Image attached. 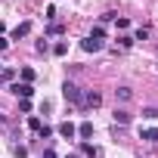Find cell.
Here are the masks:
<instances>
[{"mask_svg": "<svg viewBox=\"0 0 158 158\" xmlns=\"http://www.w3.org/2000/svg\"><path fill=\"white\" fill-rule=\"evenodd\" d=\"M81 152H84V155H90V158H96V155H99V149H96V146H90V143H81Z\"/></svg>", "mask_w": 158, "mask_h": 158, "instance_id": "11", "label": "cell"}, {"mask_svg": "<svg viewBox=\"0 0 158 158\" xmlns=\"http://www.w3.org/2000/svg\"><path fill=\"white\" fill-rule=\"evenodd\" d=\"M81 47H84L87 53H99V50H102V40H93V37H84V40H81Z\"/></svg>", "mask_w": 158, "mask_h": 158, "instance_id": "6", "label": "cell"}, {"mask_svg": "<svg viewBox=\"0 0 158 158\" xmlns=\"http://www.w3.org/2000/svg\"><path fill=\"white\" fill-rule=\"evenodd\" d=\"M6 47H10V40H6V37H0V50H6Z\"/></svg>", "mask_w": 158, "mask_h": 158, "instance_id": "21", "label": "cell"}, {"mask_svg": "<svg viewBox=\"0 0 158 158\" xmlns=\"http://www.w3.org/2000/svg\"><path fill=\"white\" fill-rule=\"evenodd\" d=\"M115 96H118L121 102H130V99H133V90H130V87H118V90H115Z\"/></svg>", "mask_w": 158, "mask_h": 158, "instance_id": "8", "label": "cell"}, {"mask_svg": "<svg viewBox=\"0 0 158 158\" xmlns=\"http://www.w3.org/2000/svg\"><path fill=\"white\" fill-rule=\"evenodd\" d=\"M19 74H22V84H31L34 81V68H22Z\"/></svg>", "mask_w": 158, "mask_h": 158, "instance_id": "12", "label": "cell"}, {"mask_svg": "<svg viewBox=\"0 0 158 158\" xmlns=\"http://www.w3.org/2000/svg\"><path fill=\"white\" fill-rule=\"evenodd\" d=\"M81 106H87V109H96V106H102V96L99 93H84V99H81Z\"/></svg>", "mask_w": 158, "mask_h": 158, "instance_id": "2", "label": "cell"}, {"mask_svg": "<svg viewBox=\"0 0 158 158\" xmlns=\"http://www.w3.org/2000/svg\"><path fill=\"white\" fill-rule=\"evenodd\" d=\"M59 133H62L65 139H74V136H77V127H74L71 121H62V124H59Z\"/></svg>", "mask_w": 158, "mask_h": 158, "instance_id": "4", "label": "cell"}, {"mask_svg": "<svg viewBox=\"0 0 158 158\" xmlns=\"http://www.w3.org/2000/svg\"><path fill=\"white\" fill-rule=\"evenodd\" d=\"M112 118H115V124H121V127H124V124H130V112H124V109H115V115H112Z\"/></svg>", "mask_w": 158, "mask_h": 158, "instance_id": "7", "label": "cell"}, {"mask_svg": "<svg viewBox=\"0 0 158 158\" xmlns=\"http://www.w3.org/2000/svg\"><path fill=\"white\" fill-rule=\"evenodd\" d=\"M68 158H77V155H68Z\"/></svg>", "mask_w": 158, "mask_h": 158, "instance_id": "23", "label": "cell"}, {"mask_svg": "<svg viewBox=\"0 0 158 158\" xmlns=\"http://www.w3.org/2000/svg\"><path fill=\"white\" fill-rule=\"evenodd\" d=\"M62 96H65V102H74V106H81V99H84V93L77 90L71 81H65V84H62Z\"/></svg>", "mask_w": 158, "mask_h": 158, "instance_id": "1", "label": "cell"}, {"mask_svg": "<svg viewBox=\"0 0 158 158\" xmlns=\"http://www.w3.org/2000/svg\"><path fill=\"white\" fill-rule=\"evenodd\" d=\"M13 93H16V96H22V99H31L34 87H31V84H13Z\"/></svg>", "mask_w": 158, "mask_h": 158, "instance_id": "3", "label": "cell"}, {"mask_svg": "<svg viewBox=\"0 0 158 158\" xmlns=\"http://www.w3.org/2000/svg\"><path fill=\"white\" fill-rule=\"evenodd\" d=\"M19 112H25V115H28V112H31V102H28V99H22V102H19Z\"/></svg>", "mask_w": 158, "mask_h": 158, "instance_id": "20", "label": "cell"}, {"mask_svg": "<svg viewBox=\"0 0 158 158\" xmlns=\"http://www.w3.org/2000/svg\"><path fill=\"white\" fill-rule=\"evenodd\" d=\"M28 34H31V22H22V25H16V28H13V40L28 37Z\"/></svg>", "mask_w": 158, "mask_h": 158, "instance_id": "5", "label": "cell"}, {"mask_svg": "<svg viewBox=\"0 0 158 158\" xmlns=\"http://www.w3.org/2000/svg\"><path fill=\"white\" fill-rule=\"evenodd\" d=\"M90 37H93V40H102V37H106V28H102V25H96V28H93V34H90Z\"/></svg>", "mask_w": 158, "mask_h": 158, "instance_id": "14", "label": "cell"}, {"mask_svg": "<svg viewBox=\"0 0 158 158\" xmlns=\"http://www.w3.org/2000/svg\"><path fill=\"white\" fill-rule=\"evenodd\" d=\"M53 53H56V56H65V53H68V44H65V40H59V44L53 47Z\"/></svg>", "mask_w": 158, "mask_h": 158, "instance_id": "13", "label": "cell"}, {"mask_svg": "<svg viewBox=\"0 0 158 158\" xmlns=\"http://www.w3.org/2000/svg\"><path fill=\"white\" fill-rule=\"evenodd\" d=\"M13 77H16L13 68H3V71H0V81H13Z\"/></svg>", "mask_w": 158, "mask_h": 158, "instance_id": "15", "label": "cell"}, {"mask_svg": "<svg viewBox=\"0 0 158 158\" xmlns=\"http://www.w3.org/2000/svg\"><path fill=\"white\" fill-rule=\"evenodd\" d=\"M0 71H3V68H0Z\"/></svg>", "mask_w": 158, "mask_h": 158, "instance_id": "24", "label": "cell"}, {"mask_svg": "<svg viewBox=\"0 0 158 158\" xmlns=\"http://www.w3.org/2000/svg\"><path fill=\"white\" fill-rule=\"evenodd\" d=\"M77 136H81V139H87V136H93V124H90V121H84L81 127H77Z\"/></svg>", "mask_w": 158, "mask_h": 158, "instance_id": "9", "label": "cell"}, {"mask_svg": "<svg viewBox=\"0 0 158 158\" xmlns=\"http://www.w3.org/2000/svg\"><path fill=\"white\" fill-rule=\"evenodd\" d=\"M133 40H149V28H139V31L133 34Z\"/></svg>", "mask_w": 158, "mask_h": 158, "instance_id": "16", "label": "cell"}, {"mask_svg": "<svg viewBox=\"0 0 158 158\" xmlns=\"http://www.w3.org/2000/svg\"><path fill=\"white\" fill-rule=\"evenodd\" d=\"M0 37H3V22H0Z\"/></svg>", "mask_w": 158, "mask_h": 158, "instance_id": "22", "label": "cell"}, {"mask_svg": "<svg viewBox=\"0 0 158 158\" xmlns=\"http://www.w3.org/2000/svg\"><path fill=\"white\" fill-rule=\"evenodd\" d=\"M118 44L127 50V47H133V37H130V34H124V37H118Z\"/></svg>", "mask_w": 158, "mask_h": 158, "instance_id": "17", "label": "cell"}, {"mask_svg": "<svg viewBox=\"0 0 158 158\" xmlns=\"http://www.w3.org/2000/svg\"><path fill=\"white\" fill-rule=\"evenodd\" d=\"M143 139H149V143H158V127H146V130H143Z\"/></svg>", "mask_w": 158, "mask_h": 158, "instance_id": "10", "label": "cell"}, {"mask_svg": "<svg viewBox=\"0 0 158 158\" xmlns=\"http://www.w3.org/2000/svg\"><path fill=\"white\" fill-rule=\"evenodd\" d=\"M37 133H40V139H47V136L53 133V127H47V124H40V130H37Z\"/></svg>", "mask_w": 158, "mask_h": 158, "instance_id": "19", "label": "cell"}, {"mask_svg": "<svg viewBox=\"0 0 158 158\" xmlns=\"http://www.w3.org/2000/svg\"><path fill=\"white\" fill-rule=\"evenodd\" d=\"M28 127H31V130H40V118L31 115V118H28Z\"/></svg>", "mask_w": 158, "mask_h": 158, "instance_id": "18", "label": "cell"}]
</instances>
